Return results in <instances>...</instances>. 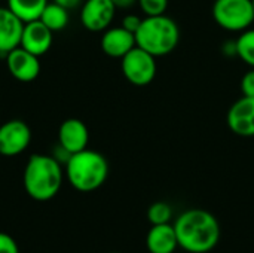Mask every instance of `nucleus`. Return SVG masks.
Listing matches in <instances>:
<instances>
[{"instance_id": "obj_10", "label": "nucleus", "mask_w": 254, "mask_h": 253, "mask_svg": "<svg viewBox=\"0 0 254 253\" xmlns=\"http://www.w3.org/2000/svg\"><path fill=\"white\" fill-rule=\"evenodd\" d=\"M6 66L9 73L19 82H31L40 73L39 57L21 46L7 52Z\"/></svg>"}, {"instance_id": "obj_27", "label": "nucleus", "mask_w": 254, "mask_h": 253, "mask_svg": "<svg viewBox=\"0 0 254 253\" xmlns=\"http://www.w3.org/2000/svg\"><path fill=\"white\" fill-rule=\"evenodd\" d=\"M252 4H253V9H254V0H252Z\"/></svg>"}, {"instance_id": "obj_19", "label": "nucleus", "mask_w": 254, "mask_h": 253, "mask_svg": "<svg viewBox=\"0 0 254 253\" xmlns=\"http://www.w3.org/2000/svg\"><path fill=\"white\" fill-rule=\"evenodd\" d=\"M173 218V210L170 204L164 201L153 203L149 210H147V219L152 225H162V224H170Z\"/></svg>"}, {"instance_id": "obj_3", "label": "nucleus", "mask_w": 254, "mask_h": 253, "mask_svg": "<svg viewBox=\"0 0 254 253\" xmlns=\"http://www.w3.org/2000/svg\"><path fill=\"white\" fill-rule=\"evenodd\" d=\"M65 176L76 191L92 192L107 180L109 163L103 154L86 148L70 157L65 164Z\"/></svg>"}, {"instance_id": "obj_12", "label": "nucleus", "mask_w": 254, "mask_h": 253, "mask_svg": "<svg viewBox=\"0 0 254 253\" xmlns=\"http://www.w3.org/2000/svg\"><path fill=\"white\" fill-rule=\"evenodd\" d=\"M135 34L121 27H109L101 36V49L112 58L125 57L132 48H135Z\"/></svg>"}, {"instance_id": "obj_22", "label": "nucleus", "mask_w": 254, "mask_h": 253, "mask_svg": "<svg viewBox=\"0 0 254 253\" xmlns=\"http://www.w3.org/2000/svg\"><path fill=\"white\" fill-rule=\"evenodd\" d=\"M0 253H19L16 242L6 233H0Z\"/></svg>"}, {"instance_id": "obj_4", "label": "nucleus", "mask_w": 254, "mask_h": 253, "mask_svg": "<svg viewBox=\"0 0 254 253\" xmlns=\"http://www.w3.org/2000/svg\"><path fill=\"white\" fill-rule=\"evenodd\" d=\"M179 40L180 28L177 22L165 13L143 18L138 30L135 31L137 46L153 57L171 54L177 48Z\"/></svg>"}, {"instance_id": "obj_13", "label": "nucleus", "mask_w": 254, "mask_h": 253, "mask_svg": "<svg viewBox=\"0 0 254 253\" xmlns=\"http://www.w3.org/2000/svg\"><path fill=\"white\" fill-rule=\"evenodd\" d=\"M89 142L88 127L77 118L65 119L58 130V143L64 146L70 154L86 149Z\"/></svg>"}, {"instance_id": "obj_9", "label": "nucleus", "mask_w": 254, "mask_h": 253, "mask_svg": "<svg viewBox=\"0 0 254 253\" xmlns=\"http://www.w3.org/2000/svg\"><path fill=\"white\" fill-rule=\"evenodd\" d=\"M229 130L240 137H254V97H241L228 110Z\"/></svg>"}, {"instance_id": "obj_25", "label": "nucleus", "mask_w": 254, "mask_h": 253, "mask_svg": "<svg viewBox=\"0 0 254 253\" xmlns=\"http://www.w3.org/2000/svg\"><path fill=\"white\" fill-rule=\"evenodd\" d=\"M52 1L63 6V7H65V9H74V7H77L80 4L82 0H52Z\"/></svg>"}, {"instance_id": "obj_20", "label": "nucleus", "mask_w": 254, "mask_h": 253, "mask_svg": "<svg viewBox=\"0 0 254 253\" xmlns=\"http://www.w3.org/2000/svg\"><path fill=\"white\" fill-rule=\"evenodd\" d=\"M137 3L146 16L164 15L168 9V0H137Z\"/></svg>"}, {"instance_id": "obj_26", "label": "nucleus", "mask_w": 254, "mask_h": 253, "mask_svg": "<svg viewBox=\"0 0 254 253\" xmlns=\"http://www.w3.org/2000/svg\"><path fill=\"white\" fill-rule=\"evenodd\" d=\"M116 9H128L137 3V0H112Z\"/></svg>"}, {"instance_id": "obj_8", "label": "nucleus", "mask_w": 254, "mask_h": 253, "mask_svg": "<svg viewBox=\"0 0 254 253\" xmlns=\"http://www.w3.org/2000/svg\"><path fill=\"white\" fill-rule=\"evenodd\" d=\"M116 13V6L112 0H86L82 6V25L94 33L104 31L110 27Z\"/></svg>"}, {"instance_id": "obj_23", "label": "nucleus", "mask_w": 254, "mask_h": 253, "mask_svg": "<svg viewBox=\"0 0 254 253\" xmlns=\"http://www.w3.org/2000/svg\"><path fill=\"white\" fill-rule=\"evenodd\" d=\"M141 21H143V18H140L138 15L129 13V15H125V16H124V19H122V27L127 28L128 31H131V33L135 34V31L138 30Z\"/></svg>"}, {"instance_id": "obj_6", "label": "nucleus", "mask_w": 254, "mask_h": 253, "mask_svg": "<svg viewBox=\"0 0 254 253\" xmlns=\"http://www.w3.org/2000/svg\"><path fill=\"white\" fill-rule=\"evenodd\" d=\"M121 60L122 73L129 84L135 86H146L155 79L158 70L156 57L144 49L135 46Z\"/></svg>"}, {"instance_id": "obj_11", "label": "nucleus", "mask_w": 254, "mask_h": 253, "mask_svg": "<svg viewBox=\"0 0 254 253\" xmlns=\"http://www.w3.org/2000/svg\"><path fill=\"white\" fill-rule=\"evenodd\" d=\"M52 30H49L40 19L24 24L19 46L28 52L40 57L46 54L52 46Z\"/></svg>"}, {"instance_id": "obj_16", "label": "nucleus", "mask_w": 254, "mask_h": 253, "mask_svg": "<svg viewBox=\"0 0 254 253\" xmlns=\"http://www.w3.org/2000/svg\"><path fill=\"white\" fill-rule=\"evenodd\" d=\"M48 0H7V7L25 24L40 18Z\"/></svg>"}, {"instance_id": "obj_18", "label": "nucleus", "mask_w": 254, "mask_h": 253, "mask_svg": "<svg viewBox=\"0 0 254 253\" xmlns=\"http://www.w3.org/2000/svg\"><path fill=\"white\" fill-rule=\"evenodd\" d=\"M237 55L250 67L254 69V28H247L241 31L235 42Z\"/></svg>"}, {"instance_id": "obj_14", "label": "nucleus", "mask_w": 254, "mask_h": 253, "mask_svg": "<svg viewBox=\"0 0 254 253\" xmlns=\"http://www.w3.org/2000/svg\"><path fill=\"white\" fill-rule=\"evenodd\" d=\"M24 22L6 6L0 7V54L7 55L19 46Z\"/></svg>"}, {"instance_id": "obj_5", "label": "nucleus", "mask_w": 254, "mask_h": 253, "mask_svg": "<svg viewBox=\"0 0 254 253\" xmlns=\"http://www.w3.org/2000/svg\"><path fill=\"white\" fill-rule=\"evenodd\" d=\"M213 18L228 31H244L254 22L252 0H214Z\"/></svg>"}, {"instance_id": "obj_17", "label": "nucleus", "mask_w": 254, "mask_h": 253, "mask_svg": "<svg viewBox=\"0 0 254 253\" xmlns=\"http://www.w3.org/2000/svg\"><path fill=\"white\" fill-rule=\"evenodd\" d=\"M39 19L52 31L64 30L68 24V9L60 6L54 1L48 3Z\"/></svg>"}, {"instance_id": "obj_2", "label": "nucleus", "mask_w": 254, "mask_h": 253, "mask_svg": "<svg viewBox=\"0 0 254 253\" xmlns=\"http://www.w3.org/2000/svg\"><path fill=\"white\" fill-rule=\"evenodd\" d=\"M63 177V167L52 155L34 154L25 164L22 183L30 198L34 201H49L60 192Z\"/></svg>"}, {"instance_id": "obj_1", "label": "nucleus", "mask_w": 254, "mask_h": 253, "mask_svg": "<svg viewBox=\"0 0 254 253\" xmlns=\"http://www.w3.org/2000/svg\"><path fill=\"white\" fill-rule=\"evenodd\" d=\"M179 246L189 253H207L220 240V224L204 209H189L174 224Z\"/></svg>"}, {"instance_id": "obj_24", "label": "nucleus", "mask_w": 254, "mask_h": 253, "mask_svg": "<svg viewBox=\"0 0 254 253\" xmlns=\"http://www.w3.org/2000/svg\"><path fill=\"white\" fill-rule=\"evenodd\" d=\"M71 155H73V154H70V152H68L64 146H61L60 143H57L55 148L52 149V157H54L61 166H63V164L65 166V164L68 163V160H70Z\"/></svg>"}, {"instance_id": "obj_15", "label": "nucleus", "mask_w": 254, "mask_h": 253, "mask_svg": "<svg viewBox=\"0 0 254 253\" xmlns=\"http://www.w3.org/2000/svg\"><path fill=\"white\" fill-rule=\"evenodd\" d=\"M146 246L150 253H174L179 248L174 225H152L146 237Z\"/></svg>"}, {"instance_id": "obj_21", "label": "nucleus", "mask_w": 254, "mask_h": 253, "mask_svg": "<svg viewBox=\"0 0 254 253\" xmlns=\"http://www.w3.org/2000/svg\"><path fill=\"white\" fill-rule=\"evenodd\" d=\"M241 92L246 97H254V69L252 67L241 79Z\"/></svg>"}, {"instance_id": "obj_7", "label": "nucleus", "mask_w": 254, "mask_h": 253, "mask_svg": "<svg viewBox=\"0 0 254 253\" xmlns=\"http://www.w3.org/2000/svg\"><path fill=\"white\" fill-rule=\"evenodd\" d=\"M31 142L30 127L21 119H10L0 125V155L16 157L22 154Z\"/></svg>"}]
</instances>
